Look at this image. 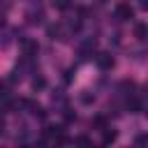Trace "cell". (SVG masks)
<instances>
[{
	"label": "cell",
	"instance_id": "cell-1",
	"mask_svg": "<svg viewBox=\"0 0 148 148\" xmlns=\"http://www.w3.org/2000/svg\"><path fill=\"white\" fill-rule=\"evenodd\" d=\"M118 16H120V18H130V16H132V9H130L127 5H120V7H118Z\"/></svg>",
	"mask_w": 148,
	"mask_h": 148
},
{
	"label": "cell",
	"instance_id": "cell-2",
	"mask_svg": "<svg viewBox=\"0 0 148 148\" xmlns=\"http://www.w3.org/2000/svg\"><path fill=\"white\" fill-rule=\"evenodd\" d=\"M146 32H148V28H146V25H136V35H139V37H143Z\"/></svg>",
	"mask_w": 148,
	"mask_h": 148
}]
</instances>
